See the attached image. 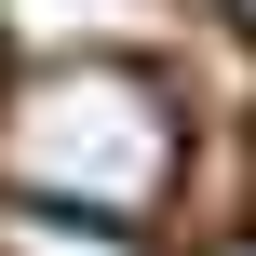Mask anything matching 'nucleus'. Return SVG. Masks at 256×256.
Masks as SVG:
<instances>
[{
	"instance_id": "obj_1",
	"label": "nucleus",
	"mask_w": 256,
	"mask_h": 256,
	"mask_svg": "<svg viewBox=\"0 0 256 256\" xmlns=\"http://www.w3.org/2000/svg\"><path fill=\"white\" fill-rule=\"evenodd\" d=\"M176 94L148 68H108V54H68V68H27L0 94V189L14 202H68V216H148L176 189Z\"/></svg>"
},
{
	"instance_id": "obj_2",
	"label": "nucleus",
	"mask_w": 256,
	"mask_h": 256,
	"mask_svg": "<svg viewBox=\"0 0 256 256\" xmlns=\"http://www.w3.org/2000/svg\"><path fill=\"white\" fill-rule=\"evenodd\" d=\"M0 256H148L122 216H68V202H0Z\"/></svg>"
},
{
	"instance_id": "obj_3",
	"label": "nucleus",
	"mask_w": 256,
	"mask_h": 256,
	"mask_svg": "<svg viewBox=\"0 0 256 256\" xmlns=\"http://www.w3.org/2000/svg\"><path fill=\"white\" fill-rule=\"evenodd\" d=\"M230 256H256V243H230Z\"/></svg>"
},
{
	"instance_id": "obj_4",
	"label": "nucleus",
	"mask_w": 256,
	"mask_h": 256,
	"mask_svg": "<svg viewBox=\"0 0 256 256\" xmlns=\"http://www.w3.org/2000/svg\"><path fill=\"white\" fill-rule=\"evenodd\" d=\"M243 14H256V0H243Z\"/></svg>"
}]
</instances>
